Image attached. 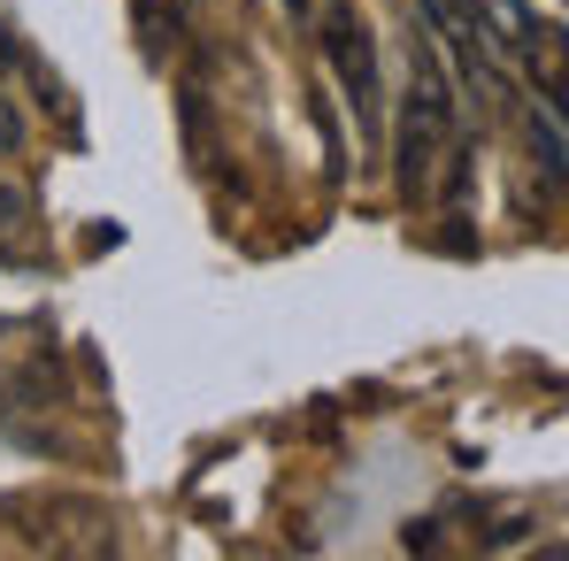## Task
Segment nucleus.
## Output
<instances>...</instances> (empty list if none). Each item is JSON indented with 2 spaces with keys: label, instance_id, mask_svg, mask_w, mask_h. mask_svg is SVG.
Here are the masks:
<instances>
[{
  "label": "nucleus",
  "instance_id": "1",
  "mask_svg": "<svg viewBox=\"0 0 569 561\" xmlns=\"http://www.w3.org/2000/svg\"><path fill=\"white\" fill-rule=\"evenodd\" d=\"M392 170L408 200H439L462 170V100L447 86V62L431 54V39L408 47V93L392 123Z\"/></svg>",
  "mask_w": 569,
  "mask_h": 561
},
{
  "label": "nucleus",
  "instance_id": "2",
  "mask_svg": "<svg viewBox=\"0 0 569 561\" xmlns=\"http://www.w3.org/2000/svg\"><path fill=\"white\" fill-rule=\"evenodd\" d=\"M477 39L492 62H523V70H555V16H539L531 0H477Z\"/></svg>",
  "mask_w": 569,
  "mask_h": 561
},
{
  "label": "nucleus",
  "instance_id": "3",
  "mask_svg": "<svg viewBox=\"0 0 569 561\" xmlns=\"http://www.w3.org/2000/svg\"><path fill=\"white\" fill-rule=\"evenodd\" d=\"M316 39H323V54H331V70H339V86H347V100H355V123H362V131H378V108H385V100H378V54H370L362 16H347V8H339Z\"/></svg>",
  "mask_w": 569,
  "mask_h": 561
},
{
  "label": "nucleus",
  "instance_id": "4",
  "mask_svg": "<svg viewBox=\"0 0 569 561\" xmlns=\"http://www.w3.org/2000/svg\"><path fill=\"white\" fill-rule=\"evenodd\" d=\"M531 154H539V178H547V186H562V116H555V100H539V108H531Z\"/></svg>",
  "mask_w": 569,
  "mask_h": 561
},
{
  "label": "nucleus",
  "instance_id": "5",
  "mask_svg": "<svg viewBox=\"0 0 569 561\" xmlns=\"http://www.w3.org/2000/svg\"><path fill=\"white\" fill-rule=\"evenodd\" d=\"M23 231H31V200H23V192L0 178V247H16Z\"/></svg>",
  "mask_w": 569,
  "mask_h": 561
},
{
  "label": "nucleus",
  "instance_id": "6",
  "mask_svg": "<svg viewBox=\"0 0 569 561\" xmlns=\"http://www.w3.org/2000/svg\"><path fill=\"white\" fill-rule=\"evenodd\" d=\"M339 8H347V0H284V16H292V23H300L308 39H316V31H323V23H331Z\"/></svg>",
  "mask_w": 569,
  "mask_h": 561
},
{
  "label": "nucleus",
  "instance_id": "7",
  "mask_svg": "<svg viewBox=\"0 0 569 561\" xmlns=\"http://www.w3.org/2000/svg\"><path fill=\"white\" fill-rule=\"evenodd\" d=\"M192 0H139V16H154V23H162V16H186Z\"/></svg>",
  "mask_w": 569,
  "mask_h": 561
},
{
  "label": "nucleus",
  "instance_id": "8",
  "mask_svg": "<svg viewBox=\"0 0 569 561\" xmlns=\"http://www.w3.org/2000/svg\"><path fill=\"white\" fill-rule=\"evenodd\" d=\"M0 70H8V39H0Z\"/></svg>",
  "mask_w": 569,
  "mask_h": 561
},
{
  "label": "nucleus",
  "instance_id": "9",
  "mask_svg": "<svg viewBox=\"0 0 569 561\" xmlns=\"http://www.w3.org/2000/svg\"><path fill=\"white\" fill-rule=\"evenodd\" d=\"M455 8H477V0H455Z\"/></svg>",
  "mask_w": 569,
  "mask_h": 561
}]
</instances>
